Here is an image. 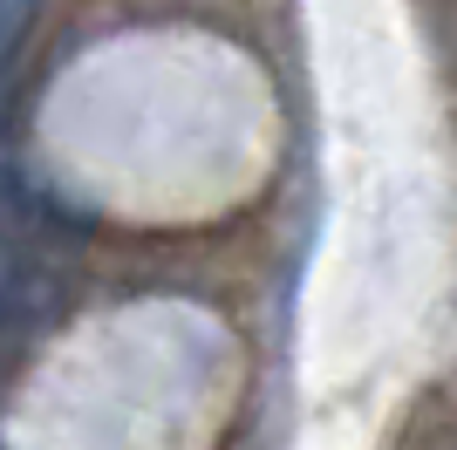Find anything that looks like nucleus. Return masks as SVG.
Segmentation results:
<instances>
[{
  "instance_id": "obj_1",
  "label": "nucleus",
  "mask_w": 457,
  "mask_h": 450,
  "mask_svg": "<svg viewBox=\"0 0 457 450\" xmlns=\"http://www.w3.org/2000/svg\"><path fill=\"white\" fill-rule=\"evenodd\" d=\"M14 294V232H7V212H0V307Z\"/></svg>"
}]
</instances>
